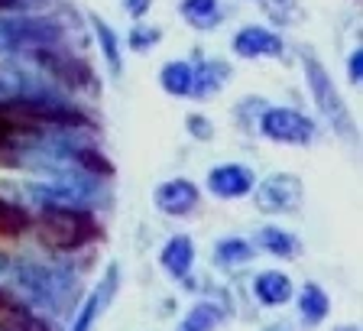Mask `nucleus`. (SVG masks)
<instances>
[{
  "label": "nucleus",
  "instance_id": "obj_15",
  "mask_svg": "<svg viewBox=\"0 0 363 331\" xmlns=\"http://www.w3.org/2000/svg\"><path fill=\"white\" fill-rule=\"evenodd\" d=\"M191 82H195V68L182 59L166 62L162 72H159V85H162V91L172 94V98H191Z\"/></svg>",
  "mask_w": 363,
  "mask_h": 331
},
{
  "label": "nucleus",
  "instance_id": "obj_9",
  "mask_svg": "<svg viewBox=\"0 0 363 331\" xmlns=\"http://www.w3.org/2000/svg\"><path fill=\"white\" fill-rule=\"evenodd\" d=\"M198 202H201V188L191 179H166L152 192V205H156L159 211L172 215V218L191 215V211L198 208Z\"/></svg>",
  "mask_w": 363,
  "mask_h": 331
},
{
  "label": "nucleus",
  "instance_id": "obj_16",
  "mask_svg": "<svg viewBox=\"0 0 363 331\" xmlns=\"http://www.w3.org/2000/svg\"><path fill=\"white\" fill-rule=\"evenodd\" d=\"M179 13L185 16V23H191L195 30H214L224 20L220 0H182Z\"/></svg>",
  "mask_w": 363,
  "mask_h": 331
},
{
  "label": "nucleus",
  "instance_id": "obj_25",
  "mask_svg": "<svg viewBox=\"0 0 363 331\" xmlns=\"http://www.w3.org/2000/svg\"><path fill=\"white\" fill-rule=\"evenodd\" d=\"M150 7H152V0H123V10H127L130 16H136V20L150 13Z\"/></svg>",
  "mask_w": 363,
  "mask_h": 331
},
{
  "label": "nucleus",
  "instance_id": "obj_17",
  "mask_svg": "<svg viewBox=\"0 0 363 331\" xmlns=\"http://www.w3.org/2000/svg\"><path fill=\"white\" fill-rule=\"evenodd\" d=\"M257 241L263 244V247L269 250L272 256H282V260H292V256L302 254V244H298V237H295V234H289L286 227H276V224L259 227Z\"/></svg>",
  "mask_w": 363,
  "mask_h": 331
},
{
  "label": "nucleus",
  "instance_id": "obj_27",
  "mask_svg": "<svg viewBox=\"0 0 363 331\" xmlns=\"http://www.w3.org/2000/svg\"><path fill=\"white\" fill-rule=\"evenodd\" d=\"M13 85H10L7 82V78H0V104H4V101H10V98H13Z\"/></svg>",
  "mask_w": 363,
  "mask_h": 331
},
{
  "label": "nucleus",
  "instance_id": "obj_19",
  "mask_svg": "<svg viewBox=\"0 0 363 331\" xmlns=\"http://www.w3.org/2000/svg\"><path fill=\"white\" fill-rule=\"evenodd\" d=\"M220 318H224L220 305H214V302H198V305H191V309L185 312V318L179 322L175 331H214L220 325Z\"/></svg>",
  "mask_w": 363,
  "mask_h": 331
},
{
  "label": "nucleus",
  "instance_id": "obj_7",
  "mask_svg": "<svg viewBox=\"0 0 363 331\" xmlns=\"http://www.w3.org/2000/svg\"><path fill=\"white\" fill-rule=\"evenodd\" d=\"M204 185H208V192H211L214 198L230 202V198L250 195L253 185H257V175H253V169L243 166V163H220V166H214L211 173H208Z\"/></svg>",
  "mask_w": 363,
  "mask_h": 331
},
{
  "label": "nucleus",
  "instance_id": "obj_20",
  "mask_svg": "<svg viewBox=\"0 0 363 331\" xmlns=\"http://www.w3.org/2000/svg\"><path fill=\"white\" fill-rule=\"evenodd\" d=\"M214 260L220 266H243L253 260V244L243 241V237H224L214 247Z\"/></svg>",
  "mask_w": 363,
  "mask_h": 331
},
{
  "label": "nucleus",
  "instance_id": "obj_10",
  "mask_svg": "<svg viewBox=\"0 0 363 331\" xmlns=\"http://www.w3.org/2000/svg\"><path fill=\"white\" fill-rule=\"evenodd\" d=\"M30 55L36 59L39 68H45V72L62 85V88L75 91V88H82V82L88 78V72H84L82 62H75L72 55L59 53V45H39V49H33Z\"/></svg>",
  "mask_w": 363,
  "mask_h": 331
},
{
  "label": "nucleus",
  "instance_id": "obj_14",
  "mask_svg": "<svg viewBox=\"0 0 363 331\" xmlns=\"http://www.w3.org/2000/svg\"><path fill=\"white\" fill-rule=\"evenodd\" d=\"M230 78V65L224 59H208L195 68V82H191V98H211Z\"/></svg>",
  "mask_w": 363,
  "mask_h": 331
},
{
  "label": "nucleus",
  "instance_id": "obj_6",
  "mask_svg": "<svg viewBox=\"0 0 363 331\" xmlns=\"http://www.w3.org/2000/svg\"><path fill=\"white\" fill-rule=\"evenodd\" d=\"M253 188H257V192H253L257 208L266 211V215H286V211H295L305 198V185L295 173H272Z\"/></svg>",
  "mask_w": 363,
  "mask_h": 331
},
{
  "label": "nucleus",
  "instance_id": "obj_1",
  "mask_svg": "<svg viewBox=\"0 0 363 331\" xmlns=\"http://www.w3.org/2000/svg\"><path fill=\"white\" fill-rule=\"evenodd\" d=\"M0 279L10 283L33 305H45L52 312L65 309L75 293V276L65 266H43L33 260H13V256H0Z\"/></svg>",
  "mask_w": 363,
  "mask_h": 331
},
{
  "label": "nucleus",
  "instance_id": "obj_29",
  "mask_svg": "<svg viewBox=\"0 0 363 331\" xmlns=\"http://www.w3.org/2000/svg\"><path fill=\"white\" fill-rule=\"evenodd\" d=\"M334 331H360L357 325H340V328H334Z\"/></svg>",
  "mask_w": 363,
  "mask_h": 331
},
{
  "label": "nucleus",
  "instance_id": "obj_12",
  "mask_svg": "<svg viewBox=\"0 0 363 331\" xmlns=\"http://www.w3.org/2000/svg\"><path fill=\"white\" fill-rule=\"evenodd\" d=\"M159 266L169 273L172 279H189L191 266H195V241H191L189 234H175L162 244L159 250Z\"/></svg>",
  "mask_w": 363,
  "mask_h": 331
},
{
  "label": "nucleus",
  "instance_id": "obj_21",
  "mask_svg": "<svg viewBox=\"0 0 363 331\" xmlns=\"http://www.w3.org/2000/svg\"><path fill=\"white\" fill-rule=\"evenodd\" d=\"M91 26H94V36H98L101 55H104L107 65H111V75H121V43H117V33H113L101 16H91Z\"/></svg>",
  "mask_w": 363,
  "mask_h": 331
},
{
  "label": "nucleus",
  "instance_id": "obj_28",
  "mask_svg": "<svg viewBox=\"0 0 363 331\" xmlns=\"http://www.w3.org/2000/svg\"><path fill=\"white\" fill-rule=\"evenodd\" d=\"M266 331H292L289 325H272V328H266Z\"/></svg>",
  "mask_w": 363,
  "mask_h": 331
},
{
  "label": "nucleus",
  "instance_id": "obj_23",
  "mask_svg": "<svg viewBox=\"0 0 363 331\" xmlns=\"http://www.w3.org/2000/svg\"><path fill=\"white\" fill-rule=\"evenodd\" d=\"M159 39H162V33H159L156 26H133V33H130V49H133V53H150Z\"/></svg>",
  "mask_w": 363,
  "mask_h": 331
},
{
  "label": "nucleus",
  "instance_id": "obj_18",
  "mask_svg": "<svg viewBox=\"0 0 363 331\" xmlns=\"http://www.w3.org/2000/svg\"><path fill=\"white\" fill-rule=\"evenodd\" d=\"M298 312H302V318L308 325H318L325 322L328 312H331V299L318 283H305L302 293H298Z\"/></svg>",
  "mask_w": 363,
  "mask_h": 331
},
{
  "label": "nucleus",
  "instance_id": "obj_3",
  "mask_svg": "<svg viewBox=\"0 0 363 331\" xmlns=\"http://www.w3.org/2000/svg\"><path fill=\"white\" fill-rule=\"evenodd\" d=\"M257 127L266 140L282 146H308L318 136L315 121L305 117L302 111H295V107H263Z\"/></svg>",
  "mask_w": 363,
  "mask_h": 331
},
{
  "label": "nucleus",
  "instance_id": "obj_22",
  "mask_svg": "<svg viewBox=\"0 0 363 331\" xmlns=\"http://www.w3.org/2000/svg\"><path fill=\"white\" fill-rule=\"evenodd\" d=\"M259 7L266 10L272 23L279 26H289V23H298L302 13H298V0H259Z\"/></svg>",
  "mask_w": 363,
  "mask_h": 331
},
{
  "label": "nucleus",
  "instance_id": "obj_24",
  "mask_svg": "<svg viewBox=\"0 0 363 331\" xmlns=\"http://www.w3.org/2000/svg\"><path fill=\"white\" fill-rule=\"evenodd\" d=\"M185 127H189V134L195 136V140H211V136H214L211 121H204L201 114H191V117H189V124H185Z\"/></svg>",
  "mask_w": 363,
  "mask_h": 331
},
{
  "label": "nucleus",
  "instance_id": "obj_11",
  "mask_svg": "<svg viewBox=\"0 0 363 331\" xmlns=\"http://www.w3.org/2000/svg\"><path fill=\"white\" fill-rule=\"evenodd\" d=\"M230 49H234L240 59L282 55V36H276L272 30H263V26H243L240 33H234V39H230Z\"/></svg>",
  "mask_w": 363,
  "mask_h": 331
},
{
  "label": "nucleus",
  "instance_id": "obj_2",
  "mask_svg": "<svg viewBox=\"0 0 363 331\" xmlns=\"http://www.w3.org/2000/svg\"><path fill=\"white\" fill-rule=\"evenodd\" d=\"M302 59H305V78H308V88H311V101H315L318 114L331 124V130L344 140H354L357 136V127H354V117H350L347 104L340 101V91L334 88L331 75H328V68L321 65L311 49H302Z\"/></svg>",
  "mask_w": 363,
  "mask_h": 331
},
{
  "label": "nucleus",
  "instance_id": "obj_26",
  "mask_svg": "<svg viewBox=\"0 0 363 331\" xmlns=\"http://www.w3.org/2000/svg\"><path fill=\"white\" fill-rule=\"evenodd\" d=\"M360 49H354V53H350V59H347V72H350V82L354 85H360Z\"/></svg>",
  "mask_w": 363,
  "mask_h": 331
},
{
  "label": "nucleus",
  "instance_id": "obj_30",
  "mask_svg": "<svg viewBox=\"0 0 363 331\" xmlns=\"http://www.w3.org/2000/svg\"><path fill=\"white\" fill-rule=\"evenodd\" d=\"M7 4H13V0H0V7H7Z\"/></svg>",
  "mask_w": 363,
  "mask_h": 331
},
{
  "label": "nucleus",
  "instance_id": "obj_8",
  "mask_svg": "<svg viewBox=\"0 0 363 331\" xmlns=\"http://www.w3.org/2000/svg\"><path fill=\"white\" fill-rule=\"evenodd\" d=\"M117 286H121V266L111 264L104 276L98 279V286L91 289L88 299L82 302V312H78V318L72 322V328H68V331H91V328H94L98 315L113 302V295H117Z\"/></svg>",
  "mask_w": 363,
  "mask_h": 331
},
{
  "label": "nucleus",
  "instance_id": "obj_4",
  "mask_svg": "<svg viewBox=\"0 0 363 331\" xmlns=\"http://www.w3.org/2000/svg\"><path fill=\"white\" fill-rule=\"evenodd\" d=\"M39 45H59V30L52 23L0 13V53H33Z\"/></svg>",
  "mask_w": 363,
  "mask_h": 331
},
{
  "label": "nucleus",
  "instance_id": "obj_13",
  "mask_svg": "<svg viewBox=\"0 0 363 331\" xmlns=\"http://www.w3.org/2000/svg\"><path fill=\"white\" fill-rule=\"evenodd\" d=\"M292 293H295L292 279H289L286 273H279V270H263L257 279H253V295H257V302L269 305V309L286 305V302L292 299Z\"/></svg>",
  "mask_w": 363,
  "mask_h": 331
},
{
  "label": "nucleus",
  "instance_id": "obj_5",
  "mask_svg": "<svg viewBox=\"0 0 363 331\" xmlns=\"http://www.w3.org/2000/svg\"><path fill=\"white\" fill-rule=\"evenodd\" d=\"M91 231V218L82 215V208H45L39 218V237L49 247H62L72 250L88 237Z\"/></svg>",
  "mask_w": 363,
  "mask_h": 331
}]
</instances>
